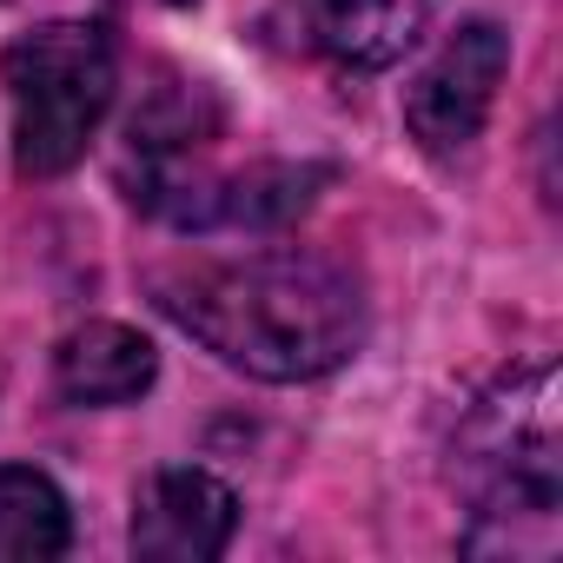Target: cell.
I'll list each match as a JSON object with an SVG mask.
<instances>
[{
  "label": "cell",
  "mask_w": 563,
  "mask_h": 563,
  "mask_svg": "<svg viewBox=\"0 0 563 563\" xmlns=\"http://www.w3.org/2000/svg\"><path fill=\"white\" fill-rule=\"evenodd\" d=\"M159 312L232 372L299 385L339 372L365 345L352 272L319 252H245L159 278Z\"/></svg>",
  "instance_id": "6da1fadb"
},
{
  "label": "cell",
  "mask_w": 563,
  "mask_h": 563,
  "mask_svg": "<svg viewBox=\"0 0 563 563\" xmlns=\"http://www.w3.org/2000/svg\"><path fill=\"white\" fill-rule=\"evenodd\" d=\"M457 477L471 490L464 550H550L563 504V438H556V378L530 365L477 398L457 438Z\"/></svg>",
  "instance_id": "7a4b0ae2"
},
{
  "label": "cell",
  "mask_w": 563,
  "mask_h": 563,
  "mask_svg": "<svg viewBox=\"0 0 563 563\" xmlns=\"http://www.w3.org/2000/svg\"><path fill=\"white\" fill-rule=\"evenodd\" d=\"M14 113V159L34 179L67 173L113 107V47L87 21H47L0 54Z\"/></svg>",
  "instance_id": "3957f363"
},
{
  "label": "cell",
  "mask_w": 563,
  "mask_h": 563,
  "mask_svg": "<svg viewBox=\"0 0 563 563\" xmlns=\"http://www.w3.org/2000/svg\"><path fill=\"white\" fill-rule=\"evenodd\" d=\"M504 67H510V41L497 21H464L411 80L405 93V126L424 153H457L484 133L490 120V100L504 87Z\"/></svg>",
  "instance_id": "277c9868"
},
{
  "label": "cell",
  "mask_w": 563,
  "mask_h": 563,
  "mask_svg": "<svg viewBox=\"0 0 563 563\" xmlns=\"http://www.w3.org/2000/svg\"><path fill=\"white\" fill-rule=\"evenodd\" d=\"M272 27L299 54H319L352 74H378L405 60V47L424 34V0H278Z\"/></svg>",
  "instance_id": "5b68a950"
},
{
  "label": "cell",
  "mask_w": 563,
  "mask_h": 563,
  "mask_svg": "<svg viewBox=\"0 0 563 563\" xmlns=\"http://www.w3.org/2000/svg\"><path fill=\"white\" fill-rule=\"evenodd\" d=\"M239 497L212 471H153L133 497V556L146 563H212L232 543Z\"/></svg>",
  "instance_id": "8992f818"
},
{
  "label": "cell",
  "mask_w": 563,
  "mask_h": 563,
  "mask_svg": "<svg viewBox=\"0 0 563 563\" xmlns=\"http://www.w3.org/2000/svg\"><path fill=\"white\" fill-rule=\"evenodd\" d=\"M153 372H159V352L133 325H113V319L67 332L54 352V385L74 405H126L153 385Z\"/></svg>",
  "instance_id": "52a82bcc"
},
{
  "label": "cell",
  "mask_w": 563,
  "mask_h": 563,
  "mask_svg": "<svg viewBox=\"0 0 563 563\" xmlns=\"http://www.w3.org/2000/svg\"><path fill=\"white\" fill-rule=\"evenodd\" d=\"M312 186H325L319 166H245L232 179H206L192 225H245V232L286 225L292 212L312 206Z\"/></svg>",
  "instance_id": "ba28073f"
},
{
  "label": "cell",
  "mask_w": 563,
  "mask_h": 563,
  "mask_svg": "<svg viewBox=\"0 0 563 563\" xmlns=\"http://www.w3.org/2000/svg\"><path fill=\"white\" fill-rule=\"evenodd\" d=\"M74 537L67 497L27 464H0V563H47Z\"/></svg>",
  "instance_id": "9c48e42d"
},
{
  "label": "cell",
  "mask_w": 563,
  "mask_h": 563,
  "mask_svg": "<svg viewBox=\"0 0 563 563\" xmlns=\"http://www.w3.org/2000/svg\"><path fill=\"white\" fill-rule=\"evenodd\" d=\"M173 8H186V0H173Z\"/></svg>",
  "instance_id": "30bf717a"
}]
</instances>
